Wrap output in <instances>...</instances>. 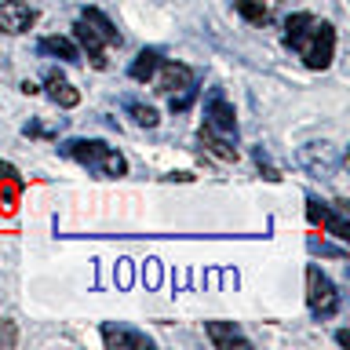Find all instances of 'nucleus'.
<instances>
[{
  "instance_id": "obj_3",
  "label": "nucleus",
  "mask_w": 350,
  "mask_h": 350,
  "mask_svg": "<svg viewBox=\"0 0 350 350\" xmlns=\"http://www.w3.org/2000/svg\"><path fill=\"white\" fill-rule=\"evenodd\" d=\"M62 153L73 157L77 164H84V168L98 172V175H109V179L128 175V161L120 157L113 146H106V142H98V139H73L62 146Z\"/></svg>"
},
{
  "instance_id": "obj_14",
  "label": "nucleus",
  "mask_w": 350,
  "mask_h": 350,
  "mask_svg": "<svg viewBox=\"0 0 350 350\" xmlns=\"http://www.w3.org/2000/svg\"><path fill=\"white\" fill-rule=\"evenodd\" d=\"M161 62H164V59H161V51H157V48H142V51L135 55V62L128 66L131 81H139V84L153 81V73H157V66H161Z\"/></svg>"
},
{
  "instance_id": "obj_19",
  "label": "nucleus",
  "mask_w": 350,
  "mask_h": 350,
  "mask_svg": "<svg viewBox=\"0 0 350 350\" xmlns=\"http://www.w3.org/2000/svg\"><path fill=\"white\" fill-rule=\"evenodd\" d=\"M18 343V328L11 321H0V350H11Z\"/></svg>"
},
{
  "instance_id": "obj_1",
  "label": "nucleus",
  "mask_w": 350,
  "mask_h": 350,
  "mask_svg": "<svg viewBox=\"0 0 350 350\" xmlns=\"http://www.w3.org/2000/svg\"><path fill=\"white\" fill-rule=\"evenodd\" d=\"M284 44L299 55L303 66L310 70H328L336 59V29L332 22L310 15V11H295L284 18Z\"/></svg>"
},
{
  "instance_id": "obj_2",
  "label": "nucleus",
  "mask_w": 350,
  "mask_h": 350,
  "mask_svg": "<svg viewBox=\"0 0 350 350\" xmlns=\"http://www.w3.org/2000/svg\"><path fill=\"white\" fill-rule=\"evenodd\" d=\"M201 142L215 153L219 161H237V113L226 103V95L215 92L204 103V124H201Z\"/></svg>"
},
{
  "instance_id": "obj_8",
  "label": "nucleus",
  "mask_w": 350,
  "mask_h": 350,
  "mask_svg": "<svg viewBox=\"0 0 350 350\" xmlns=\"http://www.w3.org/2000/svg\"><path fill=\"white\" fill-rule=\"evenodd\" d=\"M22 190H26V183H22L18 168L8 161H0V208H4V215H15Z\"/></svg>"
},
{
  "instance_id": "obj_16",
  "label": "nucleus",
  "mask_w": 350,
  "mask_h": 350,
  "mask_svg": "<svg viewBox=\"0 0 350 350\" xmlns=\"http://www.w3.org/2000/svg\"><path fill=\"white\" fill-rule=\"evenodd\" d=\"M81 18H84L88 26H92V29L98 33V37L106 40V44H117V48H120V40H124V37H120L117 26H113V22H109V18H106L98 8H84V15H81Z\"/></svg>"
},
{
  "instance_id": "obj_21",
  "label": "nucleus",
  "mask_w": 350,
  "mask_h": 350,
  "mask_svg": "<svg viewBox=\"0 0 350 350\" xmlns=\"http://www.w3.org/2000/svg\"><path fill=\"white\" fill-rule=\"evenodd\" d=\"M146 281H150V284H157V259H150V262H146Z\"/></svg>"
},
{
  "instance_id": "obj_17",
  "label": "nucleus",
  "mask_w": 350,
  "mask_h": 350,
  "mask_svg": "<svg viewBox=\"0 0 350 350\" xmlns=\"http://www.w3.org/2000/svg\"><path fill=\"white\" fill-rule=\"evenodd\" d=\"M124 109L131 113V120H135V124H142V128H153L157 124V109L153 106H142V103H135V98H124Z\"/></svg>"
},
{
  "instance_id": "obj_7",
  "label": "nucleus",
  "mask_w": 350,
  "mask_h": 350,
  "mask_svg": "<svg viewBox=\"0 0 350 350\" xmlns=\"http://www.w3.org/2000/svg\"><path fill=\"white\" fill-rule=\"evenodd\" d=\"M103 343L109 350H150L153 339L146 332H135V328H124V325H113L106 321L103 325Z\"/></svg>"
},
{
  "instance_id": "obj_9",
  "label": "nucleus",
  "mask_w": 350,
  "mask_h": 350,
  "mask_svg": "<svg viewBox=\"0 0 350 350\" xmlns=\"http://www.w3.org/2000/svg\"><path fill=\"white\" fill-rule=\"evenodd\" d=\"M153 84H157V92L172 95V92H179V88L193 84V70H190V66H183V62H161L157 73H153Z\"/></svg>"
},
{
  "instance_id": "obj_10",
  "label": "nucleus",
  "mask_w": 350,
  "mask_h": 350,
  "mask_svg": "<svg viewBox=\"0 0 350 350\" xmlns=\"http://www.w3.org/2000/svg\"><path fill=\"white\" fill-rule=\"evenodd\" d=\"M288 0H237V15L248 18L252 26H270L273 18L284 11Z\"/></svg>"
},
{
  "instance_id": "obj_4",
  "label": "nucleus",
  "mask_w": 350,
  "mask_h": 350,
  "mask_svg": "<svg viewBox=\"0 0 350 350\" xmlns=\"http://www.w3.org/2000/svg\"><path fill=\"white\" fill-rule=\"evenodd\" d=\"M306 306L314 317H332L339 310V292L321 267H306Z\"/></svg>"
},
{
  "instance_id": "obj_5",
  "label": "nucleus",
  "mask_w": 350,
  "mask_h": 350,
  "mask_svg": "<svg viewBox=\"0 0 350 350\" xmlns=\"http://www.w3.org/2000/svg\"><path fill=\"white\" fill-rule=\"evenodd\" d=\"M37 26V8H29L26 0H0V33L4 37H18Z\"/></svg>"
},
{
  "instance_id": "obj_20",
  "label": "nucleus",
  "mask_w": 350,
  "mask_h": 350,
  "mask_svg": "<svg viewBox=\"0 0 350 350\" xmlns=\"http://www.w3.org/2000/svg\"><path fill=\"white\" fill-rule=\"evenodd\" d=\"M256 161H259V168H262V175H267V179H281V175L270 168V161H267V153H262V146L256 150Z\"/></svg>"
},
{
  "instance_id": "obj_18",
  "label": "nucleus",
  "mask_w": 350,
  "mask_h": 350,
  "mask_svg": "<svg viewBox=\"0 0 350 350\" xmlns=\"http://www.w3.org/2000/svg\"><path fill=\"white\" fill-rule=\"evenodd\" d=\"M193 98H197V88L190 84V88H179V95H168V106H172V113H183V109H190L193 106Z\"/></svg>"
},
{
  "instance_id": "obj_22",
  "label": "nucleus",
  "mask_w": 350,
  "mask_h": 350,
  "mask_svg": "<svg viewBox=\"0 0 350 350\" xmlns=\"http://www.w3.org/2000/svg\"><path fill=\"white\" fill-rule=\"evenodd\" d=\"M336 343L339 347H350V332H347V328H343V332H336Z\"/></svg>"
},
{
  "instance_id": "obj_6",
  "label": "nucleus",
  "mask_w": 350,
  "mask_h": 350,
  "mask_svg": "<svg viewBox=\"0 0 350 350\" xmlns=\"http://www.w3.org/2000/svg\"><path fill=\"white\" fill-rule=\"evenodd\" d=\"M306 215H310L314 226L328 230V234H332L336 241H350V223H347V215L336 212V208H328V204H321L317 197H310V201H306Z\"/></svg>"
},
{
  "instance_id": "obj_13",
  "label": "nucleus",
  "mask_w": 350,
  "mask_h": 350,
  "mask_svg": "<svg viewBox=\"0 0 350 350\" xmlns=\"http://www.w3.org/2000/svg\"><path fill=\"white\" fill-rule=\"evenodd\" d=\"M44 88H48V98L55 106H62V109H73L77 103H81V92L66 81V77L59 73V70H51L48 77H44Z\"/></svg>"
},
{
  "instance_id": "obj_11",
  "label": "nucleus",
  "mask_w": 350,
  "mask_h": 350,
  "mask_svg": "<svg viewBox=\"0 0 350 350\" xmlns=\"http://www.w3.org/2000/svg\"><path fill=\"white\" fill-rule=\"evenodd\" d=\"M73 37H77V44H81V51L88 55V62H92L95 70H106V66H109V62H106V40L98 37V33L88 26L84 18L73 26Z\"/></svg>"
},
{
  "instance_id": "obj_12",
  "label": "nucleus",
  "mask_w": 350,
  "mask_h": 350,
  "mask_svg": "<svg viewBox=\"0 0 350 350\" xmlns=\"http://www.w3.org/2000/svg\"><path fill=\"white\" fill-rule=\"evenodd\" d=\"M204 328H208V339H212L219 350H234V347L248 350V347H252V343H248V336L241 332L234 321H208Z\"/></svg>"
},
{
  "instance_id": "obj_15",
  "label": "nucleus",
  "mask_w": 350,
  "mask_h": 350,
  "mask_svg": "<svg viewBox=\"0 0 350 350\" xmlns=\"http://www.w3.org/2000/svg\"><path fill=\"white\" fill-rule=\"evenodd\" d=\"M40 51L55 55V59H62V62H81V48H77L70 37H40Z\"/></svg>"
}]
</instances>
